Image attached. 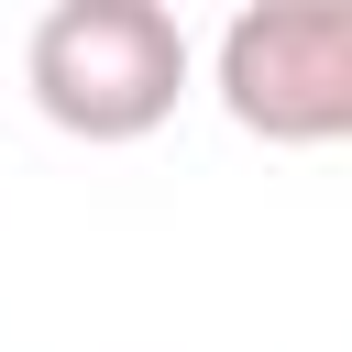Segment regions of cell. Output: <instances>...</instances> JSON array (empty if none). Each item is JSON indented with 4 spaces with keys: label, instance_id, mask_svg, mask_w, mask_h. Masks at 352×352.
<instances>
[{
    "label": "cell",
    "instance_id": "1",
    "mask_svg": "<svg viewBox=\"0 0 352 352\" xmlns=\"http://www.w3.org/2000/svg\"><path fill=\"white\" fill-rule=\"evenodd\" d=\"M198 44L165 0H55L22 44V88L66 143H143L176 121Z\"/></svg>",
    "mask_w": 352,
    "mask_h": 352
},
{
    "label": "cell",
    "instance_id": "2",
    "mask_svg": "<svg viewBox=\"0 0 352 352\" xmlns=\"http://www.w3.org/2000/svg\"><path fill=\"white\" fill-rule=\"evenodd\" d=\"M209 88L253 143H352V0H242Z\"/></svg>",
    "mask_w": 352,
    "mask_h": 352
}]
</instances>
